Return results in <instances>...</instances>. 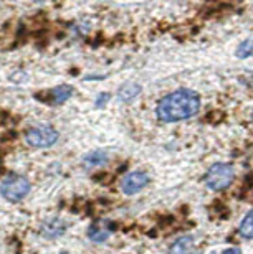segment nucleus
I'll list each match as a JSON object with an SVG mask.
<instances>
[{
  "label": "nucleus",
  "instance_id": "12",
  "mask_svg": "<svg viewBox=\"0 0 253 254\" xmlns=\"http://www.w3.org/2000/svg\"><path fill=\"white\" fill-rule=\"evenodd\" d=\"M238 235L245 239H253V209L243 216L238 224Z\"/></svg>",
  "mask_w": 253,
  "mask_h": 254
},
{
  "label": "nucleus",
  "instance_id": "14",
  "mask_svg": "<svg viewBox=\"0 0 253 254\" xmlns=\"http://www.w3.org/2000/svg\"><path fill=\"white\" fill-rule=\"evenodd\" d=\"M110 99H111V94H110V92H106V91L98 92V96H96V99H95V106L101 109V107L106 106L108 103H110Z\"/></svg>",
  "mask_w": 253,
  "mask_h": 254
},
{
  "label": "nucleus",
  "instance_id": "3",
  "mask_svg": "<svg viewBox=\"0 0 253 254\" xmlns=\"http://www.w3.org/2000/svg\"><path fill=\"white\" fill-rule=\"evenodd\" d=\"M30 180L23 175H17V173L7 175L0 183V195L10 203H17V201L23 200L30 193Z\"/></svg>",
  "mask_w": 253,
  "mask_h": 254
},
{
  "label": "nucleus",
  "instance_id": "9",
  "mask_svg": "<svg viewBox=\"0 0 253 254\" xmlns=\"http://www.w3.org/2000/svg\"><path fill=\"white\" fill-rule=\"evenodd\" d=\"M142 91V86L138 83H126L118 90V99L121 103H132Z\"/></svg>",
  "mask_w": 253,
  "mask_h": 254
},
{
  "label": "nucleus",
  "instance_id": "7",
  "mask_svg": "<svg viewBox=\"0 0 253 254\" xmlns=\"http://www.w3.org/2000/svg\"><path fill=\"white\" fill-rule=\"evenodd\" d=\"M194 246H195L194 236H190V235L180 236L171 244L169 254H190L192 249H194Z\"/></svg>",
  "mask_w": 253,
  "mask_h": 254
},
{
  "label": "nucleus",
  "instance_id": "13",
  "mask_svg": "<svg viewBox=\"0 0 253 254\" xmlns=\"http://www.w3.org/2000/svg\"><path fill=\"white\" fill-rule=\"evenodd\" d=\"M235 53H237V58H243V60L253 56V40L252 38L243 40V42L237 46Z\"/></svg>",
  "mask_w": 253,
  "mask_h": 254
},
{
  "label": "nucleus",
  "instance_id": "11",
  "mask_svg": "<svg viewBox=\"0 0 253 254\" xmlns=\"http://www.w3.org/2000/svg\"><path fill=\"white\" fill-rule=\"evenodd\" d=\"M108 160H110V157H108V154L104 150H93L83 157V165L90 168L101 167V165L108 164Z\"/></svg>",
  "mask_w": 253,
  "mask_h": 254
},
{
  "label": "nucleus",
  "instance_id": "15",
  "mask_svg": "<svg viewBox=\"0 0 253 254\" xmlns=\"http://www.w3.org/2000/svg\"><path fill=\"white\" fill-rule=\"evenodd\" d=\"M222 254H242V251H240L238 248H228V249H225Z\"/></svg>",
  "mask_w": 253,
  "mask_h": 254
},
{
  "label": "nucleus",
  "instance_id": "6",
  "mask_svg": "<svg viewBox=\"0 0 253 254\" xmlns=\"http://www.w3.org/2000/svg\"><path fill=\"white\" fill-rule=\"evenodd\" d=\"M66 229H68V224L65 221L60 220V218H53V220H48L42 224L40 233H42V236L48 238V239H55V238L65 235Z\"/></svg>",
  "mask_w": 253,
  "mask_h": 254
},
{
  "label": "nucleus",
  "instance_id": "16",
  "mask_svg": "<svg viewBox=\"0 0 253 254\" xmlns=\"http://www.w3.org/2000/svg\"><path fill=\"white\" fill-rule=\"evenodd\" d=\"M60 254H70V253H68V251H62V253H60Z\"/></svg>",
  "mask_w": 253,
  "mask_h": 254
},
{
  "label": "nucleus",
  "instance_id": "1",
  "mask_svg": "<svg viewBox=\"0 0 253 254\" xmlns=\"http://www.w3.org/2000/svg\"><path fill=\"white\" fill-rule=\"evenodd\" d=\"M202 101L199 92L180 88L164 96L156 106V116L162 122H180L199 114Z\"/></svg>",
  "mask_w": 253,
  "mask_h": 254
},
{
  "label": "nucleus",
  "instance_id": "10",
  "mask_svg": "<svg viewBox=\"0 0 253 254\" xmlns=\"http://www.w3.org/2000/svg\"><path fill=\"white\" fill-rule=\"evenodd\" d=\"M75 92V88L70 86V84H60L58 88L51 90L50 96H51V104L55 106H60V104H65L68 99L73 96Z\"/></svg>",
  "mask_w": 253,
  "mask_h": 254
},
{
  "label": "nucleus",
  "instance_id": "2",
  "mask_svg": "<svg viewBox=\"0 0 253 254\" xmlns=\"http://www.w3.org/2000/svg\"><path fill=\"white\" fill-rule=\"evenodd\" d=\"M234 180H235L234 165L225 164V162L214 164L206 172V177H204V183H206V187L212 192L225 190V188H228L234 183Z\"/></svg>",
  "mask_w": 253,
  "mask_h": 254
},
{
  "label": "nucleus",
  "instance_id": "4",
  "mask_svg": "<svg viewBox=\"0 0 253 254\" xmlns=\"http://www.w3.org/2000/svg\"><path fill=\"white\" fill-rule=\"evenodd\" d=\"M58 140V131L53 126H35L25 132V142L35 149H48Z\"/></svg>",
  "mask_w": 253,
  "mask_h": 254
},
{
  "label": "nucleus",
  "instance_id": "17",
  "mask_svg": "<svg viewBox=\"0 0 253 254\" xmlns=\"http://www.w3.org/2000/svg\"><path fill=\"white\" fill-rule=\"evenodd\" d=\"M212 254H215V253H212Z\"/></svg>",
  "mask_w": 253,
  "mask_h": 254
},
{
  "label": "nucleus",
  "instance_id": "5",
  "mask_svg": "<svg viewBox=\"0 0 253 254\" xmlns=\"http://www.w3.org/2000/svg\"><path fill=\"white\" fill-rule=\"evenodd\" d=\"M149 175L142 170H134V172H129L127 175H124V179L121 181V192L124 195H136L139 193L141 190L149 185Z\"/></svg>",
  "mask_w": 253,
  "mask_h": 254
},
{
  "label": "nucleus",
  "instance_id": "8",
  "mask_svg": "<svg viewBox=\"0 0 253 254\" xmlns=\"http://www.w3.org/2000/svg\"><path fill=\"white\" fill-rule=\"evenodd\" d=\"M110 235H111L110 223H108V224L93 223L90 228H88V238H90L93 243H104V241H108Z\"/></svg>",
  "mask_w": 253,
  "mask_h": 254
}]
</instances>
